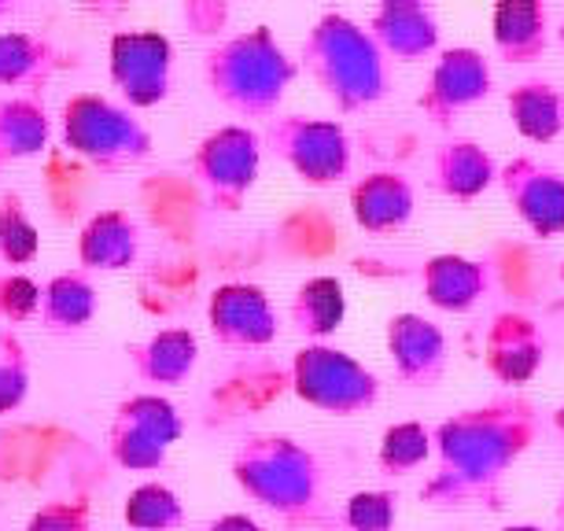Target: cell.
I'll return each instance as SVG.
<instances>
[{
    "instance_id": "cell-6",
    "label": "cell",
    "mask_w": 564,
    "mask_h": 531,
    "mask_svg": "<svg viewBox=\"0 0 564 531\" xmlns=\"http://www.w3.org/2000/svg\"><path fill=\"white\" fill-rule=\"evenodd\" d=\"M292 391L314 410L336 413V418H355V413L377 407L380 380L347 350L328 344H306L292 358Z\"/></svg>"
},
{
    "instance_id": "cell-41",
    "label": "cell",
    "mask_w": 564,
    "mask_h": 531,
    "mask_svg": "<svg viewBox=\"0 0 564 531\" xmlns=\"http://www.w3.org/2000/svg\"><path fill=\"white\" fill-rule=\"evenodd\" d=\"M557 41H561V48H564V19H561V26H557Z\"/></svg>"
},
{
    "instance_id": "cell-35",
    "label": "cell",
    "mask_w": 564,
    "mask_h": 531,
    "mask_svg": "<svg viewBox=\"0 0 564 531\" xmlns=\"http://www.w3.org/2000/svg\"><path fill=\"white\" fill-rule=\"evenodd\" d=\"M23 531H93V517L85 502H48L26 520Z\"/></svg>"
},
{
    "instance_id": "cell-21",
    "label": "cell",
    "mask_w": 564,
    "mask_h": 531,
    "mask_svg": "<svg viewBox=\"0 0 564 531\" xmlns=\"http://www.w3.org/2000/svg\"><path fill=\"white\" fill-rule=\"evenodd\" d=\"M491 41L506 63H535L550 45V12L539 0H502L491 12Z\"/></svg>"
},
{
    "instance_id": "cell-24",
    "label": "cell",
    "mask_w": 564,
    "mask_h": 531,
    "mask_svg": "<svg viewBox=\"0 0 564 531\" xmlns=\"http://www.w3.org/2000/svg\"><path fill=\"white\" fill-rule=\"evenodd\" d=\"M513 130L531 144H550L564 133V97L550 82H520L506 93Z\"/></svg>"
},
{
    "instance_id": "cell-14",
    "label": "cell",
    "mask_w": 564,
    "mask_h": 531,
    "mask_svg": "<svg viewBox=\"0 0 564 531\" xmlns=\"http://www.w3.org/2000/svg\"><path fill=\"white\" fill-rule=\"evenodd\" d=\"M542 358H546V336H542V328L535 325V317H528L520 311H506L487 328L484 362H487V373H491L498 384H509V388L528 384L542 369Z\"/></svg>"
},
{
    "instance_id": "cell-22",
    "label": "cell",
    "mask_w": 564,
    "mask_h": 531,
    "mask_svg": "<svg viewBox=\"0 0 564 531\" xmlns=\"http://www.w3.org/2000/svg\"><path fill=\"white\" fill-rule=\"evenodd\" d=\"M97 306H100V295L89 273L67 270V273H56V278L41 289L37 314L48 333L70 336V333H82V328L97 317Z\"/></svg>"
},
{
    "instance_id": "cell-12",
    "label": "cell",
    "mask_w": 564,
    "mask_h": 531,
    "mask_svg": "<svg viewBox=\"0 0 564 531\" xmlns=\"http://www.w3.org/2000/svg\"><path fill=\"white\" fill-rule=\"evenodd\" d=\"M207 322L218 344L265 347L276 339V311L270 295L254 284H221L207 303Z\"/></svg>"
},
{
    "instance_id": "cell-3",
    "label": "cell",
    "mask_w": 564,
    "mask_h": 531,
    "mask_svg": "<svg viewBox=\"0 0 564 531\" xmlns=\"http://www.w3.org/2000/svg\"><path fill=\"white\" fill-rule=\"evenodd\" d=\"M303 67L339 111H366L391 89L384 52L355 19L328 12L303 41Z\"/></svg>"
},
{
    "instance_id": "cell-27",
    "label": "cell",
    "mask_w": 564,
    "mask_h": 531,
    "mask_svg": "<svg viewBox=\"0 0 564 531\" xmlns=\"http://www.w3.org/2000/svg\"><path fill=\"white\" fill-rule=\"evenodd\" d=\"M122 520L133 531H181L185 528V506L166 484H141L126 495Z\"/></svg>"
},
{
    "instance_id": "cell-34",
    "label": "cell",
    "mask_w": 564,
    "mask_h": 531,
    "mask_svg": "<svg viewBox=\"0 0 564 531\" xmlns=\"http://www.w3.org/2000/svg\"><path fill=\"white\" fill-rule=\"evenodd\" d=\"M41 303V289L30 278H19V273H4L0 278V317L4 322H26V317L37 314Z\"/></svg>"
},
{
    "instance_id": "cell-31",
    "label": "cell",
    "mask_w": 564,
    "mask_h": 531,
    "mask_svg": "<svg viewBox=\"0 0 564 531\" xmlns=\"http://www.w3.org/2000/svg\"><path fill=\"white\" fill-rule=\"evenodd\" d=\"M30 395V355L12 328H0V413H12Z\"/></svg>"
},
{
    "instance_id": "cell-26",
    "label": "cell",
    "mask_w": 564,
    "mask_h": 531,
    "mask_svg": "<svg viewBox=\"0 0 564 531\" xmlns=\"http://www.w3.org/2000/svg\"><path fill=\"white\" fill-rule=\"evenodd\" d=\"M48 144V111L37 97L15 93L0 100V166L37 155Z\"/></svg>"
},
{
    "instance_id": "cell-39",
    "label": "cell",
    "mask_w": 564,
    "mask_h": 531,
    "mask_svg": "<svg viewBox=\"0 0 564 531\" xmlns=\"http://www.w3.org/2000/svg\"><path fill=\"white\" fill-rule=\"evenodd\" d=\"M502 531H542L539 524H513V528H502Z\"/></svg>"
},
{
    "instance_id": "cell-36",
    "label": "cell",
    "mask_w": 564,
    "mask_h": 531,
    "mask_svg": "<svg viewBox=\"0 0 564 531\" xmlns=\"http://www.w3.org/2000/svg\"><path fill=\"white\" fill-rule=\"evenodd\" d=\"M199 531H265L259 520H251L248 513H226L218 520H210V524H204Z\"/></svg>"
},
{
    "instance_id": "cell-16",
    "label": "cell",
    "mask_w": 564,
    "mask_h": 531,
    "mask_svg": "<svg viewBox=\"0 0 564 531\" xmlns=\"http://www.w3.org/2000/svg\"><path fill=\"white\" fill-rule=\"evenodd\" d=\"M498 182V163L484 144L468 141V137H451L435 148L432 155V188L446 199L468 204V199L484 196Z\"/></svg>"
},
{
    "instance_id": "cell-20",
    "label": "cell",
    "mask_w": 564,
    "mask_h": 531,
    "mask_svg": "<svg viewBox=\"0 0 564 531\" xmlns=\"http://www.w3.org/2000/svg\"><path fill=\"white\" fill-rule=\"evenodd\" d=\"M199 362V339L188 328H163L144 344L130 347V369L152 388H177L193 377Z\"/></svg>"
},
{
    "instance_id": "cell-4",
    "label": "cell",
    "mask_w": 564,
    "mask_h": 531,
    "mask_svg": "<svg viewBox=\"0 0 564 531\" xmlns=\"http://www.w3.org/2000/svg\"><path fill=\"white\" fill-rule=\"evenodd\" d=\"M232 480L251 502L273 509L284 520H303L317 513L325 473L311 447L292 435H248L232 454Z\"/></svg>"
},
{
    "instance_id": "cell-23",
    "label": "cell",
    "mask_w": 564,
    "mask_h": 531,
    "mask_svg": "<svg viewBox=\"0 0 564 531\" xmlns=\"http://www.w3.org/2000/svg\"><path fill=\"white\" fill-rule=\"evenodd\" d=\"M59 48L48 37L26 34V30H4L0 34V85L8 89H23L34 97L59 67Z\"/></svg>"
},
{
    "instance_id": "cell-10",
    "label": "cell",
    "mask_w": 564,
    "mask_h": 531,
    "mask_svg": "<svg viewBox=\"0 0 564 531\" xmlns=\"http://www.w3.org/2000/svg\"><path fill=\"white\" fill-rule=\"evenodd\" d=\"M491 89H495L491 59H487L480 48L457 45V48L440 52L417 108L424 111V119H432L435 126L446 130L462 111L476 108V104H484L491 97Z\"/></svg>"
},
{
    "instance_id": "cell-11",
    "label": "cell",
    "mask_w": 564,
    "mask_h": 531,
    "mask_svg": "<svg viewBox=\"0 0 564 531\" xmlns=\"http://www.w3.org/2000/svg\"><path fill=\"white\" fill-rule=\"evenodd\" d=\"M498 185L517 210V218L535 232V237L550 240L564 232V174L531 155H513L498 170Z\"/></svg>"
},
{
    "instance_id": "cell-38",
    "label": "cell",
    "mask_w": 564,
    "mask_h": 531,
    "mask_svg": "<svg viewBox=\"0 0 564 531\" xmlns=\"http://www.w3.org/2000/svg\"><path fill=\"white\" fill-rule=\"evenodd\" d=\"M553 520H557V531H564V491L557 498V509H553Z\"/></svg>"
},
{
    "instance_id": "cell-33",
    "label": "cell",
    "mask_w": 564,
    "mask_h": 531,
    "mask_svg": "<svg viewBox=\"0 0 564 531\" xmlns=\"http://www.w3.org/2000/svg\"><path fill=\"white\" fill-rule=\"evenodd\" d=\"M395 520H399V498L391 491H358L344 506V524L350 531H391Z\"/></svg>"
},
{
    "instance_id": "cell-7",
    "label": "cell",
    "mask_w": 564,
    "mask_h": 531,
    "mask_svg": "<svg viewBox=\"0 0 564 531\" xmlns=\"http://www.w3.org/2000/svg\"><path fill=\"white\" fill-rule=\"evenodd\" d=\"M262 166V137L251 126L229 122L199 141L193 155V177L215 210H240L251 196Z\"/></svg>"
},
{
    "instance_id": "cell-18",
    "label": "cell",
    "mask_w": 564,
    "mask_h": 531,
    "mask_svg": "<svg viewBox=\"0 0 564 531\" xmlns=\"http://www.w3.org/2000/svg\"><path fill=\"white\" fill-rule=\"evenodd\" d=\"M141 254V226L130 210H100L85 221L78 237V262L85 273H119L130 270Z\"/></svg>"
},
{
    "instance_id": "cell-30",
    "label": "cell",
    "mask_w": 564,
    "mask_h": 531,
    "mask_svg": "<svg viewBox=\"0 0 564 531\" xmlns=\"http://www.w3.org/2000/svg\"><path fill=\"white\" fill-rule=\"evenodd\" d=\"M37 251H41V237L37 226L23 210V199L4 196L0 199V259L12 266H26L37 259Z\"/></svg>"
},
{
    "instance_id": "cell-1",
    "label": "cell",
    "mask_w": 564,
    "mask_h": 531,
    "mask_svg": "<svg viewBox=\"0 0 564 531\" xmlns=\"http://www.w3.org/2000/svg\"><path fill=\"white\" fill-rule=\"evenodd\" d=\"M535 435L539 410L524 395H502L446 418L432 432V447L440 454V473L424 484V502H495L509 469L531 451Z\"/></svg>"
},
{
    "instance_id": "cell-37",
    "label": "cell",
    "mask_w": 564,
    "mask_h": 531,
    "mask_svg": "<svg viewBox=\"0 0 564 531\" xmlns=\"http://www.w3.org/2000/svg\"><path fill=\"white\" fill-rule=\"evenodd\" d=\"M553 429H557V435L564 440V402H561L557 410H553Z\"/></svg>"
},
{
    "instance_id": "cell-13",
    "label": "cell",
    "mask_w": 564,
    "mask_h": 531,
    "mask_svg": "<svg viewBox=\"0 0 564 531\" xmlns=\"http://www.w3.org/2000/svg\"><path fill=\"white\" fill-rule=\"evenodd\" d=\"M388 355L406 388H435L446 373V336L424 314L402 311L388 322Z\"/></svg>"
},
{
    "instance_id": "cell-9",
    "label": "cell",
    "mask_w": 564,
    "mask_h": 531,
    "mask_svg": "<svg viewBox=\"0 0 564 531\" xmlns=\"http://www.w3.org/2000/svg\"><path fill=\"white\" fill-rule=\"evenodd\" d=\"M174 45L159 30H122L111 37V82L126 108H155L170 97Z\"/></svg>"
},
{
    "instance_id": "cell-19",
    "label": "cell",
    "mask_w": 564,
    "mask_h": 531,
    "mask_svg": "<svg viewBox=\"0 0 564 531\" xmlns=\"http://www.w3.org/2000/svg\"><path fill=\"white\" fill-rule=\"evenodd\" d=\"M417 196L395 170H372L350 185V215L366 232H395L413 218Z\"/></svg>"
},
{
    "instance_id": "cell-42",
    "label": "cell",
    "mask_w": 564,
    "mask_h": 531,
    "mask_svg": "<svg viewBox=\"0 0 564 531\" xmlns=\"http://www.w3.org/2000/svg\"><path fill=\"white\" fill-rule=\"evenodd\" d=\"M561 281H564V262H561Z\"/></svg>"
},
{
    "instance_id": "cell-17",
    "label": "cell",
    "mask_w": 564,
    "mask_h": 531,
    "mask_svg": "<svg viewBox=\"0 0 564 531\" xmlns=\"http://www.w3.org/2000/svg\"><path fill=\"white\" fill-rule=\"evenodd\" d=\"M421 292L435 311L465 314L491 292V270L468 254H432L421 270Z\"/></svg>"
},
{
    "instance_id": "cell-2",
    "label": "cell",
    "mask_w": 564,
    "mask_h": 531,
    "mask_svg": "<svg viewBox=\"0 0 564 531\" xmlns=\"http://www.w3.org/2000/svg\"><path fill=\"white\" fill-rule=\"evenodd\" d=\"M295 74L300 67L270 26L243 30L215 45L204 59L210 97L240 119H273L289 97Z\"/></svg>"
},
{
    "instance_id": "cell-28",
    "label": "cell",
    "mask_w": 564,
    "mask_h": 531,
    "mask_svg": "<svg viewBox=\"0 0 564 531\" xmlns=\"http://www.w3.org/2000/svg\"><path fill=\"white\" fill-rule=\"evenodd\" d=\"M115 421L126 424V429L148 435V440H155L159 447H174L181 440V432H185V424H181V413L170 399L163 395H152V391H144V395H133L126 399L119 410H115Z\"/></svg>"
},
{
    "instance_id": "cell-25",
    "label": "cell",
    "mask_w": 564,
    "mask_h": 531,
    "mask_svg": "<svg viewBox=\"0 0 564 531\" xmlns=\"http://www.w3.org/2000/svg\"><path fill=\"white\" fill-rule=\"evenodd\" d=\"M289 317L295 325V333L322 344L344 325L347 317V295H344V284L336 278H311L295 289L292 303H289Z\"/></svg>"
},
{
    "instance_id": "cell-29",
    "label": "cell",
    "mask_w": 564,
    "mask_h": 531,
    "mask_svg": "<svg viewBox=\"0 0 564 531\" xmlns=\"http://www.w3.org/2000/svg\"><path fill=\"white\" fill-rule=\"evenodd\" d=\"M432 454V432L421 421H399L380 435V451L377 465L388 476H406L413 469H421Z\"/></svg>"
},
{
    "instance_id": "cell-40",
    "label": "cell",
    "mask_w": 564,
    "mask_h": 531,
    "mask_svg": "<svg viewBox=\"0 0 564 531\" xmlns=\"http://www.w3.org/2000/svg\"><path fill=\"white\" fill-rule=\"evenodd\" d=\"M4 15H12V4H0V23H4Z\"/></svg>"
},
{
    "instance_id": "cell-5",
    "label": "cell",
    "mask_w": 564,
    "mask_h": 531,
    "mask_svg": "<svg viewBox=\"0 0 564 531\" xmlns=\"http://www.w3.org/2000/svg\"><path fill=\"white\" fill-rule=\"evenodd\" d=\"M63 144L100 170H122L152 155V130L100 93H78L63 104Z\"/></svg>"
},
{
    "instance_id": "cell-8",
    "label": "cell",
    "mask_w": 564,
    "mask_h": 531,
    "mask_svg": "<svg viewBox=\"0 0 564 531\" xmlns=\"http://www.w3.org/2000/svg\"><path fill=\"white\" fill-rule=\"evenodd\" d=\"M262 148L289 163L306 185H336L350 174V137L333 119L276 115L265 126Z\"/></svg>"
},
{
    "instance_id": "cell-32",
    "label": "cell",
    "mask_w": 564,
    "mask_h": 531,
    "mask_svg": "<svg viewBox=\"0 0 564 531\" xmlns=\"http://www.w3.org/2000/svg\"><path fill=\"white\" fill-rule=\"evenodd\" d=\"M108 451L122 469H133V473H155L166 465V447H159L155 440L126 429L119 421H111V429H108Z\"/></svg>"
},
{
    "instance_id": "cell-15",
    "label": "cell",
    "mask_w": 564,
    "mask_h": 531,
    "mask_svg": "<svg viewBox=\"0 0 564 531\" xmlns=\"http://www.w3.org/2000/svg\"><path fill=\"white\" fill-rule=\"evenodd\" d=\"M369 37L391 63H421L440 48V19L421 0H388L369 19Z\"/></svg>"
}]
</instances>
